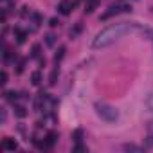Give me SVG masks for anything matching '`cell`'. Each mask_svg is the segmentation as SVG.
<instances>
[{"mask_svg": "<svg viewBox=\"0 0 153 153\" xmlns=\"http://www.w3.org/2000/svg\"><path fill=\"white\" fill-rule=\"evenodd\" d=\"M137 31H142V27L137 22H119V24H112V25L105 27L101 33L96 34V38L92 42V47L94 49H105V47L112 45L114 42H117L119 38H123L124 34L137 33Z\"/></svg>", "mask_w": 153, "mask_h": 153, "instance_id": "obj_1", "label": "cell"}, {"mask_svg": "<svg viewBox=\"0 0 153 153\" xmlns=\"http://www.w3.org/2000/svg\"><path fill=\"white\" fill-rule=\"evenodd\" d=\"M96 114L106 123H115L119 117V112L112 105H106V103H96Z\"/></svg>", "mask_w": 153, "mask_h": 153, "instance_id": "obj_2", "label": "cell"}, {"mask_svg": "<svg viewBox=\"0 0 153 153\" xmlns=\"http://www.w3.org/2000/svg\"><path fill=\"white\" fill-rule=\"evenodd\" d=\"M124 11H130V6H126L124 2H115V4H112V6H110V7L103 13L101 20H108L110 16H115V15L124 13Z\"/></svg>", "mask_w": 153, "mask_h": 153, "instance_id": "obj_3", "label": "cell"}, {"mask_svg": "<svg viewBox=\"0 0 153 153\" xmlns=\"http://www.w3.org/2000/svg\"><path fill=\"white\" fill-rule=\"evenodd\" d=\"M72 7H74V2H70V0H61L59 6H58V9H59L61 15H68Z\"/></svg>", "mask_w": 153, "mask_h": 153, "instance_id": "obj_4", "label": "cell"}, {"mask_svg": "<svg viewBox=\"0 0 153 153\" xmlns=\"http://www.w3.org/2000/svg\"><path fill=\"white\" fill-rule=\"evenodd\" d=\"M2 148H4V149H7V151H15V149L18 148V144H16V140H15V139L6 137V139L2 140Z\"/></svg>", "mask_w": 153, "mask_h": 153, "instance_id": "obj_5", "label": "cell"}, {"mask_svg": "<svg viewBox=\"0 0 153 153\" xmlns=\"http://www.w3.org/2000/svg\"><path fill=\"white\" fill-rule=\"evenodd\" d=\"M56 139H58V133L56 131H49L47 137H45V140H43V148H51L56 142Z\"/></svg>", "mask_w": 153, "mask_h": 153, "instance_id": "obj_6", "label": "cell"}, {"mask_svg": "<svg viewBox=\"0 0 153 153\" xmlns=\"http://www.w3.org/2000/svg\"><path fill=\"white\" fill-rule=\"evenodd\" d=\"M31 83H33L34 87H38V85L42 83V72H40V70H36V72L31 74Z\"/></svg>", "mask_w": 153, "mask_h": 153, "instance_id": "obj_7", "label": "cell"}, {"mask_svg": "<svg viewBox=\"0 0 153 153\" xmlns=\"http://www.w3.org/2000/svg\"><path fill=\"white\" fill-rule=\"evenodd\" d=\"M15 34H16L18 43H24V42H25V38H27V33H24V31H20V29H15Z\"/></svg>", "mask_w": 153, "mask_h": 153, "instance_id": "obj_8", "label": "cell"}, {"mask_svg": "<svg viewBox=\"0 0 153 153\" xmlns=\"http://www.w3.org/2000/svg\"><path fill=\"white\" fill-rule=\"evenodd\" d=\"M15 114H16V117L24 119L27 115V110H25V106H15Z\"/></svg>", "mask_w": 153, "mask_h": 153, "instance_id": "obj_9", "label": "cell"}, {"mask_svg": "<svg viewBox=\"0 0 153 153\" xmlns=\"http://www.w3.org/2000/svg\"><path fill=\"white\" fill-rule=\"evenodd\" d=\"M72 139H74L76 142H81V139H83V130H81V128H78V130L72 133Z\"/></svg>", "mask_w": 153, "mask_h": 153, "instance_id": "obj_10", "label": "cell"}, {"mask_svg": "<svg viewBox=\"0 0 153 153\" xmlns=\"http://www.w3.org/2000/svg\"><path fill=\"white\" fill-rule=\"evenodd\" d=\"M6 99L11 101V103H15V101L18 99V94H16L15 90H9V92H6Z\"/></svg>", "mask_w": 153, "mask_h": 153, "instance_id": "obj_11", "label": "cell"}, {"mask_svg": "<svg viewBox=\"0 0 153 153\" xmlns=\"http://www.w3.org/2000/svg\"><path fill=\"white\" fill-rule=\"evenodd\" d=\"M65 56V47H59V51L56 52V56H54V61H56V65L61 61V58Z\"/></svg>", "mask_w": 153, "mask_h": 153, "instance_id": "obj_12", "label": "cell"}, {"mask_svg": "<svg viewBox=\"0 0 153 153\" xmlns=\"http://www.w3.org/2000/svg\"><path fill=\"white\" fill-rule=\"evenodd\" d=\"M96 6H97V0H87V9H85V11H87V13H92Z\"/></svg>", "mask_w": 153, "mask_h": 153, "instance_id": "obj_13", "label": "cell"}, {"mask_svg": "<svg viewBox=\"0 0 153 153\" xmlns=\"http://www.w3.org/2000/svg\"><path fill=\"white\" fill-rule=\"evenodd\" d=\"M54 42H56V36H54V34H51V33H49V34H47V36H45V43H47V45H49V47H52V45H54Z\"/></svg>", "mask_w": 153, "mask_h": 153, "instance_id": "obj_14", "label": "cell"}, {"mask_svg": "<svg viewBox=\"0 0 153 153\" xmlns=\"http://www.w3.org/2000/svg\"><path fill=\"white\" fill-rule=\"evenodd\" d=\"M56 78H58V67L51 72V79H49V83H51V85H56Z\"/></svg>", "mask_w": 153, "mask_h": 153, "instance_id": "obj_15", "label": "cell"}, {"mask_svg": "<svg viewBox=\"0 0 153 153\" xmlns=\"http://www.w3.org/2000/svg\"><path fill=\"white\" fill-rule=\"evenodd\" d=\"M142 34H144L148 40H151V42H153V29H142Z\"/></svg>", "mask_w": 153, "mask_h": 153, "instance_id": "obj_16", "label": "cell"}, {"mask_svg": "<svg viewBox=\"0 0 153 153\" xmlns=\"http://www.w3.org/2000/svg\"><path fill=\"white\" fill-rule=\"evenodd\" d=\"M74 151H76V153H79V151H87V148H85L81 142H76V148H74Z\"/></svg>", "mask_w": 153, "mask_h": 153, "instance_id": "obj_17", "label": "cell"}, {"mask_svg": "<svg viewBox=\"0 0 153 153\" xmlns=\"http://www.w3.org/2000/svg\"><path fill=\"white\" fill-rule=\"evenodd\" d=\"M124 149H126V151H140V148H139V146H133V144H126Z\"/></svg>", "mask_w": 153, "mask_h": 153, "instance_id": "obj_18", "label": "cell"}, {"mask_svg": "<svg viewBox=\"0 0 153 153\" xmlns=\"http://www.w3.org/2000/svg\"><path fill=\"white\" fill-rule=\"evenodd\" d=\"M0 79H2V81H0L2 85H6V83H7V72H6V70H2V74H0Z\"/></svg>", "mask_w": 153, "mask_h": 153, "instance_id": "obj_19", "label": "cell"}, {"mask_svg": "<svg viewBox=\"0 0 153 153\" xmlns=\"http://www.w3.org/2000/svg\"><path fill=\"white\" fill-rule=\"evenodd\" d=\"M146 105H148V108H149V110H153V94L146 99Z\"/></svg>", "mask_w": 153, "mask_h": 153, "instance_id": "obj_20", "label": "cell"}, {"mask_svg": "<svg viewBox=\"0 0 153 153\" xmlns=\"http://www.w3.org/2000/svg\"><path fill=\"white\" fill-rule=\"evenodd\" d=\"M38 54H40V45H34L33 47V58H38Z\"/></svg>", "mask_w": 153, "mask_h": 153, "instance_id": "obj_21", "label": "cell"}, {"mask_svg": "<svg viewBox=\"0 0 153 153\" xmlns=\"http://www.w3.org/2000/svg\"><path fill=\"white\" fill-rule=\"evenodd\" d=\"M148 146H153V133L148 137Z\"/></svg>", "mask_w": 153, "mask_h": 153, "instance_id": "obj_22", "label": "cell"}, {"mask_svg": "<svg viewBox=\"0 0 153 153\" xmlns=\"http://www.w3.org/2000/svg\"><path fill=\"white\" fill-rule=\"evenodd\" d=\"M51 25H52V27H56V25H58V20H56V18H52V20H51Z\"/></svg>", "mask_w": 153, "mask_h": 153, "instance_id": "obj_23", "label": "cell"}]
</instances>
